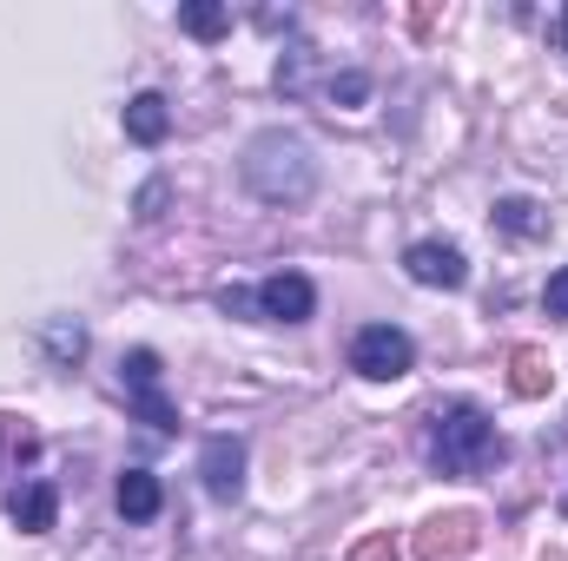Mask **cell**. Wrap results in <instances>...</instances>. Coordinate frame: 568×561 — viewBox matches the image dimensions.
I'll return each mask as SVG.
<instances>
[{"mask_svg":"<svg viewBox=\"0 0 568 561\" xmlns=\"http://www.w3.org/2000/svg\"><path fill=\"white\" fill-rule=\"evenodd\" d=\"M476 542H483V522L469 509H449V516H429L424 529L410 536V555L417 561H463Z\"/></svg>","mask_w":568,"mask_h":561,"instance_id":"277c9868","label":"cell"},{"mask_svg":"<svg viewBox=\"0 0 568 561\" xmlns=\"http://www.w3.org/2000/svg\"><path fill=\"white\" fill-rule=\"evenodd\" d=\"M311 86V47H291L278 60V93H304Z\"/></svg>","mask_w":568,"mask_h":561,"instance_id":"9a60e30c","label":"cell"},{"mask_svg":"<svg viewBox=\"0 0 568 561\" xmlns=\"http://www.w3.org/2000/svg\"><path fill=\"white\" fill-rule=\"evenodd\" d=\"M410 364H417V344L397 324H364L351 337V370L371 384H397V377H410Z\"/></svg>","mask_w":568,"mask_h":561,"instance_id":"3957f363","label":"cell"},{"mask_svg":"<svg viewBox=\"0 0 568 561\" xmlns=\"http://www.w3.org/2000/svg\"><path fill=\"white\" fill-rule=\"evenodd\" d=\"M199 482L212 502H239L245 496V442L239 436H205L199 449Z\"/></svg>","mask_w":568,"mask_h":561,"instance_id":"5b68a950","label":"cell"},{"mask_svg":"<svg viewBox=\"0 0 568 561\" xmlns=\"http://www.w3.org/2000/svg\"><path fill=\"white\" fill-rule=\"evenodd\" d=\"M219 310H232V317H258V290L225 284V290H219ZM258 324H265V317H258Z\"/></svg>","mask_w":568,"mask_h":561,"instance_id":"ac0fdd59","label":"cell"},{"mask_svg":"<svg viewBox=\"0 0 568 561\" xmlns=\"http://www.w3.org/2000/svg\"><path fill=\"white\" fill-rule=\"evenodd\" d=\"M113 502H120V516H126V522H152V516L165 509V489H159V476L126 469V476H120V489H113Z\"/></svg>","mask_w":568,"mask_h":561,"instance_id":"30bf717a","label":"cell"},{"mask_svg":"<svg viewBox=\"0 0 568 561\" xmlns=\"http://www.w3.org/2000/svg\"><path fill=\"white\" fill-rule=\"evenodd\" d=\"M120 370H126V397H133L140 422H152V429L165 436V429L179 422V410H172V404H165V390H159V357H152V350H126V364H120Z\"/></svg>","mask_w":568,"mask_h":561,"instance_id":"52a82bcc","label":"cell"},{"mask_svg":"<svg viewBox=\"0 0 568 561\" xmlns=\"http://www.w3.org/2000/svg\"><path fill=\"white\" fill-rule=\"evenodd\" d=\"M509 390H516V397H549V390H556V370H549V350H536V344H523V350L509 357Z\"/></svg>","mask_w":568,"mask_h":561,"instance_id":"7c38bea8","label":"cell"},{"mask_svg":"<svg viewBox=\"0 0 568 561\" xmlns=\"http://www.w3.org/2000/svg\"><path fill=\"white\" fill-rule=\"evenodd\" d=\"M324 93H331V106H364L371 100V73H337Z\"/></svg>","mask_w":568,"mask_h":561,"instance_id":"2e32d148","label":"cell"},{"mask_svg":"<svg viewBox=\"0 0 568 561\" xmlns=\"http://www.w3.org/2000/svg\"><path fill=\"white\" fill-rule=\"evenodd\" d=\"M562 516H568V496H562Z\"/></svg>","mask_w":568,"mask_h":561,"instance_id":"603a6c76","label":"cell"},{"mask_svg":"<svg viewBox=\"0 0 568 561\" xmlns=\"http://www.w3.org/2000/svg\"><path fill=\"white\" fill-rule=\"evenodd\" d=\"M496 225H503L509 238H542V232H549V212H542L536 198H496Z\"/></svg>","mask_w":568,"mask_h":561,"instance_id":"4fadbf2b","label":"cell"},{"mask_svg":"<svg viewBox=\"0 0 568 561\" xmlns=\"http://www.w3.org/2000/svg\"><path fill=\"white\" fill-rule=\"evenodd\" d=\"M503 462V436L476 404H443L429 422V469L436 476H483Z\"/></svg>","mask_w":568,"mask_h":561,"instance_id":"7a4b0ae2","label":"cell"},{"mask_svg":"<svg viewBox=\"0 0 568 561\" xmlns=\"http://www.w3.org/2000/svg\"><path fill=\"white\" fill-rule=\"evenodd\" d=\"M351 561H397V542H390V536H371V542L351 549Z\"/></svg>","mask_w":568,"mask_h":561,"instance_id":"44dd1931","label":"cell"},{"mask_svg":"<svg viewBox=\"0 0 568 561\" xmlns=\"http://www.w3.org/2000/svg\"><path fill=\"white\" fill-rule=\"evenodd\" d=\"M311 310H317V290H311V278L278 272V278L258 284V317H265V324H304Z\"/></svg>","mask_w":568,"mask_h":561,"instance_id":"ba28073f","label":"cell"},{"mask_svg":"<svg viewBox=\"0 0 568 561\" xmlns=\"http://www.w3.org/2000/svg\"><path fill=\"white\" fill-rule=\"evenodd\" d=\"M542 304H549V317H562V324H568V265L556 272V278H549V290H542Z\"/></svg>","mask_w":568,"mask_h":561,"instance_id":"ffe728a7","label":"cell"},{"mask_svg":"<svg viewBox=\"0 0 568 561\" xmlns=\"http://www.w3.org/2000/svg\"><path fill=\"white\" fill-rule=\"evenodd\" d=\"M404 272H410V284H424V290H463L469 284V265H463V252L449 238H417L404 252Z\"/></svg>","mask_w":568,"mask_h":561,"instance_id":"8992f818","label":"cell"},{"mask_svg":"<svg viewBox=\"0 0 568 561\" xmlns=\"http://www.w3.org/2000/svg\"><path fill=\"white\" fill-rule=\"evenodd\" d=\"M245 185L265 198V205H304L311 198V185H317V159H311V145L297 140V133H258V140L245 145Z\"/></svg>","mask_w":568,"mask_h":561,"instance_id":"6da1fadb","label":"cell"},{"mask_svg":"<svg viewBox=\"0 0 568 561\" xmlns=\"http://www.w3.org/2000/svg\"><path fill=\"white\" fill-rule=\"evenodd\" d=\"M556 40H562V53H568V7L556 13Z\"/></svg>","mask_w":568,"mask_h":561,"instance_id":"7402d4cb","label":"cell"},{"mask_svg":"<svg viewBox=\"0 0 568 561\" xmlns=\"http://www.w3.org/2000/svg\"><path fill=\"white\" fill-rule=\"evenodd\" d=\"M47 350H53L60 364H73V357L87 350V330H80V324H53V330H47Z\"/></svg>","mask_w":568,"mask_h":561,"instance_id":"e0dca14e","label":"cell"},{"mask_svg":"<svg viewBox=\"0 0 568 561\" xmlns=\"http://www.w3.org/2000/svg\"><path fill=\"white\" fill-rule=\"evenodd\" d=\"M53 516H60L53 482H27V489L13 496V529H20V536H47V529H53Z\"/></svg>","mask_w":568,"mask_h":561,"instance_id":"8fae6325","label":"cell"},{"mask_svg":"<svg viewBox=\"0 0 568 561\" xmlns=\"http://www.w3.org/2000/svg\"><path fill=\"white\" fill-rule=\"evenodd\" d=\"M179 27H185V33H199V40H219V33L232 27V13H225V7H212V0H192V7H179Z\"/></svg>","mask_w":568,"mask_h":561,"instance_id":"5bb4252c","label":"cell"},{"mask_svg":"<svg viewBox=\"0 0 568 561\" xmlns=\"http://www.w3.org/2000/svg\"><path fill=\"white\" fill-rule=\"evenodd\" d=\"M165 198H172V192H165V178H152V185L140 192V218H145V225H152V218H165Z\"/></svg>","mask_w":568,"mask_h":561,"instance_id":"d6986e66","label":"cell"},{"mask_svg":"<svg viewBox=\"0 0 568 561\" xmlns=\"http://www.w3.org/2000/svg\"><path fill=\"white\" fill-rule=\"evenodd\" d=\"M172 133V106H165V93H133L126 100V140L133 145H159Z\"/></svg>","mask_w":568,"mask_h":561,"instance_id":"9c48e42d","label":"cell"}]
</instances>
